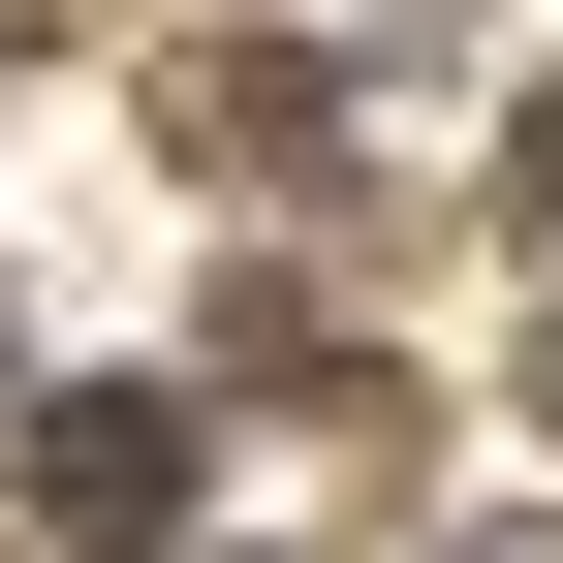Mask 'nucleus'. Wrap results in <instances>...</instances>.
Segmentation results:
<instances>
[{"instance_id":"1","label":"nucleus","mask_w":563,"mask_h":563,"mask_svg":"<svg viewBox=\"0 0 563 563\" xmlns=\"http://www.w3.org/2000/svg\"><path fill=\"white\" fill-rule=\"evenodd\" d=\"M32 501L95 532V563H157V532H188V407H157V376H95V407H32Z\"/></svg>"},{"instance_id":"2","label":"nucleus","mask_w":563,"mask_h":563,"mask_svg":"<svg viewBox=\"0 0 563 563\" xmlns=\"http://www.w3.org/2000/svg\"><path fill=\"white\" fill-rule=\"evenodd\" d=\"M532 376H563V344H532Z\"/></svg>"}]
</instances>
